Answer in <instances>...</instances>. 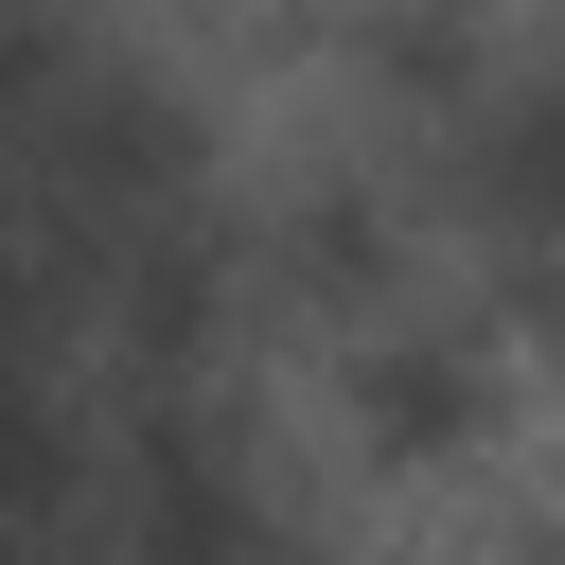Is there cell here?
Segmentation results:
<instances>
[{"label": "cell", "instance_id": "6da1fadb", "mask_svg": "<svg viewBox=\"0 0 565 565\" xmlns=\"http://www.w3.org/2000/svg\"><path fill=\"white\" fill-rule=\"evenodd\" d=\"M300 371H318L335 477H371V494H477V477H512L530 459V388H547V353L512 335V300L477 265L424 282V300H388V318H353V335H318Z\"/></svg>", "mask_w": 565, "mask_h": 565}]
</instances>
